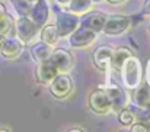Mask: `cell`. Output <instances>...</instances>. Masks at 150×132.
<instances>
[{
	"label": "cell",
	"instance_id": "ac0fdd59",
	"mask_svg": "<svg viewBox=\"0 0 150 132\" xmlns=\"http://www.w3.org/2000/svg\"><path fill=\"white\" fill-rule=\"evenodd\" d=\"M66 6H67V10H70L76 15H85V13L93 10L92 0H70Z\"/></svg>",
	"mask_w": 150,
	"mask_h": 132
},
{
	"label": "cell",
	"instance_id": "30bf717a",
	"mask_svg": "<svg viewBox=\"0 0 150 132\" xmlns=\"http://www.w3.org/2000/svg\"><path fill=\"white\" fill-rule=\"evenodd\" d=\"M108 93V97L111 100V110L112 112H120L121 109L127 107L128 105V96L125 93V90L117 86V84H109V87L105 88Z\"/></svg>",
	"mask_w": 150,
	"mask_h": 132
},
{
	"label": "cell",
	"instance_id": "8992f818",
	"mask_svg": "<svg viewBox=\"0 0 150 132\" xmlns=\"http://www.w3.org/2000/svg\"><path fill=\"white\" fill-rule=\"evenodd\" d=\"M89 107L96 115H108L111 110V100L105 88H98L89 96Z\"/></svg>",
	"mask_w": 150,
	"mask_h": 132
},
{
	"label": "cell",
	"instance_id": "277c9868",
	"mask_svg": "<svg viewBox=\"0 0 150 132\" xmlns=\"http://www.w3.org/2000/svg\"><path fill=\"white\" fill-rule=\"evenodd\" d=\"M15 31H16V37L19 39H22L25 44L31 42L35 39V37L40 32V26L35 25L29 16H19V19L15 22Z\"/></svg>",
	"mask_w": 150,
	"mask_h": 132
},
{
	"label": "cell",
	"instance_id": "83f0119b",
	"mask_svg": "<svg viewBox=\"0 0 150 132\" xmlns=\"http://www.w3.org/2000/svg\"><path fill=\"white\" fill-rule=\"evenodd\" d=\"M57 1H58L60 4H64V6H66V4H67V3H69L70 0H57Z\"/></svg>",
	"mask_w": 150,
	"mask_h": 132
},
{
	"label": "cell",
	"instance_id": "3957f363",
	"mask_svg": "<svg viewBox=\"0 0 150 132\" xmlns=\"http://www.w3.org/2000/svg\"><path fill=\"white\" fill-rule=\"evenodd\" d=\"M130 28H131V19L130 18L121 16V15H111V16H106L102 31H103L105 35L117 37V35H122Z\"/></svg>",
	"mask_w": 150,
	"mask_h": 132
},
{
	"label": "cell",
	"instance_id": "4dcf8cb0",
	"mask_svg": "<svg viewBox=\"0 0 150 132\" xmlns=\"http://www.w3.org/2000/svg\"><path fill=\"white\" fill-rule=\"evenodd\" d=\"M3 38H4V37H3V35H0V44H1V41H3Z\"/></svg>",
	"mask_w": 150,
	"mask_h": 132
},
{
	"label": "cell",
	"instance_id": "e0dca14e",
	"mask_svg": "<svg viewBox=\"0 0 150 132\" xmlns=\"http://www.w3.org/2000/svg\"><path fill=\"white\" fill-rule=\"evenodd\" d=\"M51 52H52V46L45 44V42H42V41L35 42V44L31 46V57L37 62H41V61L50 58Z\"/></svg>",
	"mask_w": 150,
	"mask_h": 132
},
{
	"label": "cell",
	"instance_id": "5bb4252c",
	"mask_svg": "<svg viewBox=\"0 0 150 132\" xmlns=\"http://www.w3.org/2000/svg\"><path fill=\"white\" fill-rule=\"evenodd\" d=\"M105 19H106V16L103 13H100V12H92L91 10V12H88L80 19V26H85V28H88V29H91V31H93V32L98 34L103 28Z\"/></svg>",
	"mask_w": 150,
	"mask_h": 132
},
{
	"label": "cell",
	"instance_id": "5b68a950",
	"mask_svg": "<svg viewBox=\"0 0 150 132\" xmlns=\"http://www.w3.org/2000/svg\"><path fill=\"white\" fill-rule=\"evenodd\" d=\"M80 25L79 15L73 12H58L57 13V20H55V28L60 34V37H69L77 26Z\"/></svg>",
	"mask_w": 150,
	"mask_h": 132
},
{
	"label": "cell",
	"instance_id": "44dd1931",
	"mask_svg": "<svg viewBox=\"0 0 150 132\" xmlns=\"http://www.w3.org/2000/svg\"><path fill=\"white\" fill-rule=\"evenodd\" d=\"M12 3L19 16H28V13L34 4V1H31V0H12Z\"/></svg>",
	"mask_w": 150,
	"mask_h": 132
},
{
	"label": "cell",
	"instance_id": "7c38bea8",
	"mask_svg": "<svg viewBox=\"0 0 150 132\" xmlns=\"http://www.w3.org/2000/svg\"><path fill=\"white\" fill-rule=\"evenodd\" d=\"M28 16L40 28L44 26L47 23L48 18H50V7H48L47 0H37V1H34V4H32V7H31V10L28 13Z\"/></svg>",
	"mask_w": 150,
	"mask_h": 132
},
{
	"label": "cell",
	"instance_id": "6da1fadb",
	"mask_svg": "<svg viewBox=\"0 0 150 132\" xmlns=\"http://www.w3.org/2000/svg\"><path fill=\"white\" fill-rule=\"evenodd\" d=\"M120 73H121L122 84L127 90H134L142 84L143 67H142V61L137 57H134V54L124 61V64L120 68Z\"/></svg>",
	"mask_w": 150,
	"mask_h": 132
},
{
	"label": "cell",
	"instance_id": "1f68e13d",
	"mask_svg": "<svg viewBox=\"0 0 150 132\" xmlns=\"http://www.w3.org/2000/svg\"><path fill=\"white\" fill-rule=\"evenodd\" d=\"M149 34H150V26H149Z\"/></svg>",
	"mask_w": 150,
	"mask_h": 132
},
{
	"label": "cell",
	"instance_id": "d6a6232c",
	"mask_svg": "<svg viewBox=\"0 0 150 132\" xmlns=\"http://www.w3.org/2000/svg\"><path fill=\"white\" fill-rule=\"evenodd\" d=\"M31 1H37V0H31Z\"/></svg>",
	"mask_w": 150,
	"mask_h": 132
},
{
	"label": "cell",
	"instance_id": "4fadbf2b",
	"mask_svg": "<svg viewBox=\"0 0 150 132\" xmlns=\"http://www.w3.org/2000/svg\"><path fill=\"white\" fill-rule=\"evenodd\" d=\"M112 51L114 48L108 46V45H102L98 46L93 52V64L95 67L100 70V71H108L111 68V57H112Z\"/></svg>",
	"mask_w": 150,
	"mask_h": 132
},
{
	"label": "cell",
	"instance_id": "ba28073f",
	"mask_svg": "<svg viewBox=\"0 0 150 132\" xmlns=\"http://www.w3.org/2000/svg\"><path fill=\"white\" fill-rule=\"evenodd\" d=\"M95 41H96V32L80 25L69 35V42L73 48H86Z\"/></svg>",
	"mask_w": 150,
	"mask_h": 132
},
{
	"label": "cell",
	"instance_id": "ffe728a7",
	"mask_svg": "<svg viewBox=\"0 0 150 132\" xmlns=\"http://www.w3.org/2000/svg\"><path fill=\"white\" fill-rule=\"evenodd\" d=\"M136 119H137L136 112H133V110L128 109V107H124V109H121V110L118 112V121H120L121 125L130 126L131 124L136 122Z\"/></svg>",
	"mask_w": 150,
	"mask_h": 132
},
{
	"label": "cell",
	"instance_id": "cb8c5ba5",
	"mask_svg": "<svg viewBox=\"0 0 150 132\" xmlns=\"http://www.w3.org/2000/svg\"><path fill=\"white\" fill-rule=\"evenodd\" d=\"M146 83L150 87V60L147 61V65H146Z\"/></svg>",
	"mask_w": 150,
	"mask_h": 132
},
{
	"label": "cell",
	"instance_id": "7a4b0ae2",
	"mask_svg": "<svg viewBox=\"0 0 150 132\" xmlns=\"http://www.w3.org/2000/svg\"><path fill=\"white\" fill-rule=\"evenodd\" d=\"M50 93L55 99H66L73 93V79L69 76V73H58L50 81Z\"/></svg>",
	"mask_w": 150,
	"mask_h": 132
},
{
	"label": "cell",
	"instance_id": "7402d4cb",
	"mask_svg": "<svg viewBox=\"0 0 150 132\" xmlns=\"http://www.w3.org/2000/svg\"><path fill=\"white\" fill-rule=\"evenodd\" d=\"M13 25H15V22H13V19H12L10 15H7V13L1 15L0 16V35L6 37L12 31Z\"/></svg>",
	"mask_w": 150,
	"mask_h": 132
},
{
	"label": "cell",
	"instance_id": "9c48e42d",
	"mask_svg": "<svg viewBox=\"0 0 150 132\" xmlns=\"http://www.w3.org/2000/svg\"><path fill=\"white\" fill-rule=\"evenodd\" d=\"M50 60L57 67L58 73H69L73 67V55L64 48H52Z\"/></svg>",
	"mask_w": 150,
	"mask_h": 132
},
{
	"label": "cell",
	"instance_id": "9a60e30c",
	"mask_svg": "<svg viewBox=\"0 0 150 132\" xmlns=\"http://www.w3.org/2000/svg\"><path fill=\"white\" fill-rule=\"evenodd\" d=\"M38 35H40V41L51 45V46H54L58 42V39L61 38L57 28H55V25H51V23H45L44 26H41Z\"/></svg>",
	"mask_w": 150,
	"mask_h": 132
},
{
	"label": "cell",
	"instance_id": "2e32d148",
	"mask_svg": "<svg viewBox=\"0 0 150 132\" xmlns=\"http://www.w3.org/2000/svg\"><path fill=\"white\" fill-rule=\"evenodd\" d=\"M133 55V51L128 46H120L117 49L112 51V57H111V68L115 71H120L121 65L124 64V61Z\"/></svg>",
	"mask_w": 150,
	"mask_h": 132
},
{
	"label": "cell",
	"instance_id": "8fae6325",
	"mask_svg": "<svg viewBox=\"0 0 150 132\" xmlns=\"http://www.w3.org/2000/svg\"><path fill=\"white\" fill-rule=\"evenodd\" d=\"M57 74H58V70H57V67L54 65V62L51 61L50 58L38 62V67H37V71H35V77H37V81L40 84L48 86L50 81Z\"/></svg>",
	"mask_w": 150,
	"mask_h": 132
},
{
	"label": "cell",
	"instance_id": "f546056e",
	"mask_svg": "<svg viewBox=\"0 0 150 132\" xmlns=\"http://www.w3.org/2000/svg\"><path fill=\"white\" fill-rule=\"evenodd\" d=\"M93 3H99V1H103V0H92Z\"/></svg>",
	"mask_w": 150,
	"mask_h": 132
},
{
	"label": "cell",
	"instance_id": "d6986e66",
	"mask_svg": "<svg viewBox=\"0 0 150 132\" xmlns=\"http://www.w3.org/2000/svg\"><path fill=\"white\" fill-rule=\"evenodd\" d=\"M150 103V87L146 86H139L134 88V105L140 109H144Z\"/></svg>",
	"mask_w": 150,
	"mask_h": 132
},
{
	"label": "cell",
	"instance_id": "d4e9b609",
	"mask_svg": "<svg viewBox=\"0 0 150 132\" xmlns=\"http://www.w3.org/2000/svg\"><path fill=\"white\" fill-rule=\"evenodd\" d=\"M143 10H144V13H146V15H150V0H146V1H144Z\"/></svg>",
	"mask_w": 150,
	"mask_h": 132
},
{
	"label": "cell",
	"instance_id": "4316f807",
	"mask_svg": "<svg viewBox=\"0 0 150 132\" xmlns=\"http://www.w3.org/2000/svg\"><path fill=\"white\" fill-rule=\"evenodd\" d=\"M6 13V7H4V4L3 3H0V16L1 15H4Z\"/></svg>",
	"mask_w": 150,
	"mask_h": 132
},
{
	"label": "cell",
	"instance_id": "484cf974",
	"mask_svg": "<svg viewBox=\"0 0 150 132\" xmlns=\"http://www.w3.org/2000/svg\"><path fill=\"white\" fill-rule=\"evenodd\" d=\"M106 1L111 4H121V3H125L127 0H106Z\"/></svg>",
	"mask_w": 150,
	"mask_h": 132
},
{
	"label": "cell",
	"instance_id": "f1b7e54d",
	"mask_svg": "<svg viewBox=\"0 0 150 132\" xmlns=\"http://www.w3.org/2000/svg\"><path fill=\"white\" fill-rule=\"evenodd\" d=\"M144 109H146V112H147V115H149V118H150V103L146 106V107H144Z\"/></svg>",
	"mask_w": 150,
	"mask_h": 132
},
{
	"label": "cell",
	"instance_id": "603a6c76",
	"mask_svg": "<svg viewBox=\"0 0 150 132\" xmlns=\"http://www.w3.org/2000/svg\"><path fill=\"white\" fill-rule=\"evenodd\" d=\"M130 126H131V128H130L131 132H147L149 131V128H147L144 124H140V122H134V124H131Z\"/></svg>",
	"mask_w": 150,
	"mask_h": 132
},
{
	"label": "cell",
	"instance_id": "52a82bcc",
	"mask_svg": "<svg viewBox=\"0 0 150 132\" xmlns=\"http://www.w3.org/2000/svg\"><path fill=\"white\" fill-rule=\"evenodd\" d=\"M23 46H25V42L22 39H19L16 37V34L15 35H9L7 34L3 38L1 44H0V54L4 58H7V60H15V58H18L22 54Z\"/></svg>",
	"mask_w": 150,
	"mask_h": 132
}]
</instances>
